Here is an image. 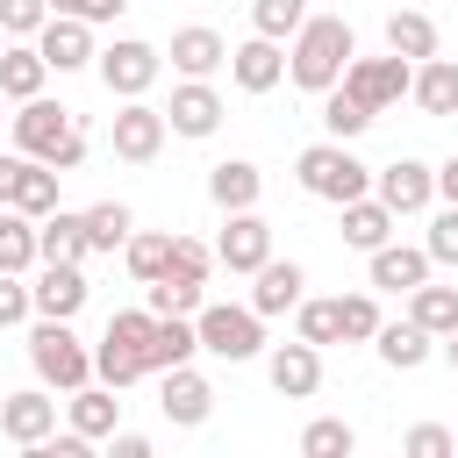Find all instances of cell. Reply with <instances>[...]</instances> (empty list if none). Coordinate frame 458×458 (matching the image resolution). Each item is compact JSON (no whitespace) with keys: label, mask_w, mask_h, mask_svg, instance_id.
<instances>
[{"label":"cell","mask_w":458,"mask_h":458,"mask_svg":"<svg viewBox=\"0 0 458 458\" xmlns=\"http://www.w3.org/2000/svg\"><path fill=\"white\" fill-rule=\"evenodd\" d=\"M351 57H358L351 21H344V14H308V21L293 29V43H286V79H293L301 93L322 100V93L351 72Z\"/></svg>","instance_id":"1"},{"label":"cell","mask_w":458,"mask_h":458,"mask_svg":"<svg viewBox=\"0 0 458 458\" xmlns=\"http://www.w3.org/2000/svg\"><path fill=\"white\" fill-rule=\"evenodd\" d=\"M14 150L21 157H43L50 172H79L86 165V129H79V114L72 107H57V100H14Z\"/></svg>","instance_id":"2"},{"label":"cell","mask_w":458,"mask_h":458,"mask_svg":"<svg viewBox=\"0 0 458 458\" xmlns=\"http://www.w3.org/2000/svg\"><path fill=\"white\" fill-rule=\"evenodd\" d=\"M293 179H301V193H308V200H329V208H344V200L372 193V165H365L351 143H336V136L308 143V150L293 157Z\"/></svg>","instance_id":"3"},{"label":"cell","mask_w":458,"mask_h":458,"mask_svg":"<svg viewBox=\"0 0 458 458\" xmlns=\"http://www.w3.org/2000/svg\"><path fill=\"white\" fill-rule=\"evenodd\" d=\"M150 329H157L150 308H114L107 329H100V344H93V379H107V386L150 379Z\"/></svg>","instance_id":"4"},{"label":"cell","mask_w":458,"mask_h":458,"mask_svg":"<svg viewBox=\"0 0 458 458\" xmlns=\"http://www.w3.org/2000/svg\"><path fill=\"white\" fill-rule=\"evenodd\" d=\"M29 372H36L50 394H79V386L93 379V351L72 336V322L36 315V322H29Z\"/></svg>","instance_id":"5"},{"label":"cell","mask_w":458,"mask_h":458,"mask_svg":"<svg viewBox=\"0 0 458 458\" xmlns=\"http://www.w3.org/2000/svg\"><path fill=\"white\" fill-rule=\"evenodd\" d=\"M193 322H200V351L208 358H229V365L265 358V315L250 301H208Z\"/></svg>","instance_id":"6"},{"label":"cell","mask_w":458,"mask_h":458,"mask_svg":"<svg viewBox=\"0 0 458 458\" xmlns=\"http://www.w3.org/2000/svg\"><path fill=\"white\" fill-rule=\"evenodd\" d=\"M93 72H100V86H107L114 100H143V93L157 86V72H165V50H150L143 36H114V43L93 57Z\"/></svg>","instance_id":"7"},{"label":"cell","mask_w":458,"mask_h":458,"mask_svg":"<svg viewBox=\"0 0 458 458\" xmlns=\"http://www.w3.org/2000/svg\"><path fill=\"white\" fill-rule=\"evenodd\" d=\"M344 86H351V93H358L372 114H386V107H401V100H408V86H415V64H408L401 50H386V57H351Z\"/></svg>","instance_id":"8"},{"label":"cell","mask_w":458,"mask_h":458,"mask_svg":"<svg viewBox=\"0 0 458 458\" xmlns=\"http://www.w3.org/2000/svg\"><path fill=\"white\" fill-rule=\"evenodd\" d=\"M107 136H114V157H122V165H150V157L165 150L172 122H165V107H150V100H122L114 122H107Z\"/></svg>","instance_id":"9"},{"label":"cell","mask_w":458,"mask_h":458,"mask_svg":"<svg viewBox=\"0 0 458 458\" xmlns=\"http://www.w3.org/2000/svg\"><path fill=\"white\" fill-rule=\"evenodd\" d=\"M265 258H272V222H265L258 208H236V215L222 222V236H215V265H222V272H243V279H250V272H258Z\"/></svg>","instance_id":"10"},{"label":"cell","mask_w":458,"mask_h":458,"mask_svg":"<svg viewBox=\"0 0 458 458\" xmlns=\"http://www.w3.org/2000/svg\"><path fill=\"white\" fill-rule=\"evenodd\" d=\"M265 379H272L279 401H308V394H322V344H308V336L272 344V351H265Z\"/></svg>","instance_id":"11"},{"label":"cell","mask_w":458,"mask_h":458,"mask_svg":"<svg viewBox=\"0 0 458 458\" xmlns=\"http://www.w3.org/2000/svg\"><path fill=\"white\" fill-rule=\"evenodd\" d=\"M157 408H165L172 429H200V422L215 415V386H208V372H193V365L157 372Z\"/></svg>","instance_id":"12"},{"label":"cell","mask_w":458,"mask_h":458,"mask_svg":"<svg viewBox=\"0 0 458 458\" xmlns=\"http://www.w3.org/2000/svg\"><path fill=\"white\" fill-rule=\"evenodd\" d=\"M50 429H57V394H50L43 379L0 401V437H7V444H21V451H36V444H43Z\"/></svg>","instance_id":"13"},{"label":"cell","mask_w":458,"mask_h":458,"mask_svg":"<svg viewBox=\"0 0 458 458\" xmlns=\"http://www.w3.org/2000/svg\"><path fill=\"white\" fill-rule=\"evenodd\" d=\"M372 193H379L394 215H422V208L437 200V165H422V157H394V165L372 172Z\"/></svg>","instance_id":"14"},{"label":"cell","mask_w":458,"mask_h":458,"mask_svg":"<svg viewBox=\"0 0 458 458\" xmlns=\"http://www.w3.org/2000/svg\"><path fill=\"white\" fill-rule=\"evenodd\" d=\"M36 50L50 57V72H86V64L100 57V43H93V21H86V14H50V21L36 29Z\"/></svg>","instance_id":"15"},{"label":"cell","mask_w":458,"mask_h":458,"mask_svg":"<svg viewBox=\"0 0 458 458\" xmlns=\"http://www.w3.org/2000/svg\"><path fill=\"white\" fill-rule=\"evenodd\" d=\"M165 122H172V136L200 143V136H215V129H222V93H215L208 79H179V86H172V100H165Z\"/></svg>","instance_id":"16"},{"label":"cell","mask_w":458,"mask_h":458,"mask_svg":"<svg viewBox=\"0 0 458 458\" xmlns=\"http://www.w3.org/2000/svg\"><path fill=\"white\" fill-rule=\"evenodd\" d=\"M365 272H372V293H415L437 272V258L422 243H379V250H365Z\"/></svg>","instance_id":"17"},{"label":"cell","mask_w":458,"mask_h":458,"mask_svg":"<svg viewBox=\"0 0 458 458\" xmlns=\"http://www.w3.org/2000/svg\"><path fill=\"white\" fill-rule=\"evenodd\" d=\"M165 57H172L179 79H215V72L229 64V43H222L208 21H186V29H172V50H165Z\"/></svg>","instance_id":"18"},{"label":"cell","mask_w":458,"mask_h":458,"mask_svg":"<svg viewBox=\"0 0 458 458\" xmlns=\"http://www.w3.org/2000/svg\"><path fill=\"white\" fill-rule=\"evenodd\" d=\"M29 293H36V315H57V322H72V315L86 308V293H93V286H86V272H79V265H57V258H43Z\"/></svg>","instance_id":"19"},{"label":"cell","mask_w":458,"mask_h":458,"mask_svg":"<svg viewBox=\"0 0 458 458\" xmlns=\"http://www.w3.org/2000/svg\"><path fill=\"white\" fill-rule=\"evenodd\" d=\"M250 279H258V286H250V308H258L265 322H272V315H293L301 293H308V272H301L293 258H265Z\"/></svg>","instance_id":"20"},{"label":"cell","mask_w":458,"mask_h":458,"mask_svg":"<svg viewBox=\"0 0 458 458\" xmlns=\"http://www.w3.org/2000/svg\"><path fill=\"white\" fill-rule=\"evenodd\" d=\"M64 422H72V429H86L93 444H100V437H114V429H122V386L86 379L79 394H64Z\"/></svg>","instance_id":"21"},{"label":"cell","mask_w":458,"mask_h":458,"mask_svg":"<svg viewBox=\"0 0 458 458\" xmlns=\"http://www.w3.org/2000/svg\"><path fill=\"white\" fill-rule=\"evenodd\" d=\"M229 79H236L243 93H272V86L286 79V43H272V36L236 43V50H229Z\"/></svg>","instance_id":"22"},{"label":"cell","mask_w":458,"mask_h":458,"mask_svg":"<svg viewBox=\"0 0 458 458\" xmlns=\"http://www.w3.org/2000/svg\"><path fill=\"white\" fill-rule=\"evenodd\" d=\"M394 222H401V215H394L379 193H358V200L336 208V229H344L351 250H379V243H394Z\"/></svg>","instance_id":"23"},{"label":"cell","mask_w":458,"mask_h":458,"mask_svg":"<svg viewBox=\"0 0 458 458\" xmlns=\"http://www.w3.org/2000/svg\"><path fill=\"white\" fill-rule=\"evenodd\" d=\"M372 351H379V365H394V372H422V365H429V351H437V336H429L415 315H401V322H379Z\"/></svg>","instance_id":"24"},{"label":"cell","mask_w":458,"mask_h":458,"mask_svg":"<svg viewBox=\"0 0 458 458\" xmlns=\"http://www.w3.org/2000/svg\"><path fill=\"white\" fill-rule=\"evenodd\" d=\"M43 79H50V57L36 50V36H14V43L0 50V93H7V100H36Z\"/></svg>","instance_id":"25"},{"label":"cell","mask_w":458,"mask_h":458,"mask_svg":"<svg viewBox=\"0 0 458 458\" xmlns=\"http://www.w3.org/2000/svg\"><path fill=\"white\" fill-rule=\"evenodd\" d=\"M258 193H265V172H258L250 157H222V165L208 172V200H215L222 215H236V208H258Z\"/></svg>","instance_id":"26"},{"label":"cell","mask_w":458,"mask_h":458,"mask_svg":"<svg viewBox=\"0 0 458 458\" xmlns=\"http://www.w3.org/2000/svg\"><path fill=\"white\" fill-rule=\"evenodd\" d=\"M408 100H415L422 114H458V57H422Z\"/></svg>","instance_id":"27"},{"label":"cell","mask_w":458,"mask_h":458,"mask_svg":"<svg viewBox=\"0 0 458 458\" xmlns=\"http://www.w3.org/2000/svg\"><path fill=\"white\" fill-rule=\"evenodd\" d=\"M36 243H43V258H57V265H79V258L93 250L86 215H72V208H50V215L36 222Z\"/></svg>","instance_id":"28"},{"label":"cell","mask_w":458,"mask_h":458,"mask_svg":"<svg viewBox=\"0 0 458 458\" xmlns=\"http://www.w3.org/2000/svg\"><path fill=\"white\" fill-rule=\"evenodd\" d=\"M193 351H200V322L193 315H157V329H150V372L193 365Z\"/></svg>","instance_id":"29"},{"label":"cell","mask_w":458,"mask_h":458,"mask_svg":"<svg viewBox=\"0 0 458 458\" xmlns=\"http://www.w3.org/2000/svg\"><path fill=\"white\" fill-rule=\"evenodd\" d=\"M36 265H43L36 215H21V208H0V272H36Z\"/></svg>","instance_id":"30"},{"label":"cell","mask_w":458,"mask_h":458,"mask_svg":"<svg viewBox=\"0 0 458 458\" xmlns=\"http://www.w3.org/2000/svg\"><path fill=\"white\" fill-rule=\"evenodd\" d=\"M386 50H401L408 64L437 57V21H429L422 7H394V14H386Z\"/></svg>","instance_id":"31"},{"label":"cell","mask_w":458,"mask_h":458,"mask_svg":"<svg viewBox=\"0 0 458 458\" xmlns=\"http://www.w3.org/2000/svg\"><path fill=\"white\" fill-rule=\"evenodd\" d=\"M57 179H64V172H50L43 157H21V172H14V193H7V208H21V215H36V222H43V215L57 208Z\"/></svg>","instance_id":"32"},{"label":"cell","mask_w":458,"mask_h":458,"mask_svg":"<svg viewBox=\"0 0 458 458\" xmlns=\"http://www.w3.org/2000/svg\"><path fill=\"white\" fill-rule=\"evenodd\" d=\"M143 308L150 315H200L208 308V279H186V272H165L143 286Z\"/></svg>","instance_id":"33"},{"label":"cell","mask_w":458,"mask_h":458,"mask_svg":"<svg viewBox=\"0 0 458 458\" xmlns=\"http://www.w3.org/2000/svg\"><path fill=\"white\" fill-rule=\"evenodd\" d=\"M408 315L444 344V336H458V286H437V279H422L415 293H408Z\"/></svg>","instance_id":"34"},{"label":"cell","mask_w":458,"mask_h":458,"mask_svg":"<svg viewBox=\"0 0 458 458\" xmlns=\"http://www.w3.org/2000/svg\"><path fill=\"white\" fill-rule=\"evenodd\" d=\"M372 122H379V114H372V107H365V100H358V93H351L344 79H336V86L322 93V129H329L336 143H351V136H365Z\"/></svg>","instance_id":"35"},{"label":"cell","mask_w":458,"mask_h":458,"mask_svg":"<svg viewBox=\"0 0 458 458\" xmlns=\"http://www.w3.org/2000/svg\"><path fill=\"white\" fill-rule=\"evenodd\" d=\"M122 265L150 286V279H165V265H172V229H136L129 243H122Z\"/></svg>","instance_id":"36"},{"label":"cell","mask_w":458,"mask_h":458,"mask_svg":"<svg viewBox=\"0 0 458 458\" xmlns=\"http://www.w3.org/2000/svg\"><path fill=\"white\" fill-rule=\"evenodd\" d=\"M86 236H93V250H122V243L136 236L129 200H93V208H86Z\"/></svg>","instance_id":"37"},{"label":"cell","mask_w":458,"mask_h":458,"mask_svg":"<svg viewBox=\"0 0 458 458\" xmlns=\"http://www.w3.org/2000/svg\"><path fill=\"white\" fill-rule=\"evenodd\" d=\"M301 451H308V458H351V451H358V429H351L344 415H315V422L301 429Z\"/></svg>","instance_id":"38"},{"label":"cell","mask_w":458,"mask_h":458,"mask_svg":"<svg viewBox=\"0 0 458 458\" xmlns=\"http://www.w3.org/2000/svg\"><path fill=\"white\" fill-rule=\"evenodd\" d=\"M336 322H344V344H372L379 336V301H372V286L365 293H336Z\"/></svg>","instance_id":"39"},{"label":"cell","mask_w":458,"mask_h":458,"mask_svg":"<svg viewBox=\"0 0 458 458\" xmlns=\"http://www.w3.org/2000/svg\"><path fill=\"white\" fill-rule=\"evenodd\" d=\"M301 21H308V0H250V29L272 43H293Z\"/></svg>","instance_id":"40"},{"label":"cell","mask_w":458,"mask_h":458,"mask_svg":"<svg viewBox=\"0 0 458 458\" xmlns=\"http://www.w3.org/2000/svg\"><path fill=\"white\" fill-rule=\"evenodd\" d=\"M293 336H308V344H344L336 301H308V293H301V308H293Z\"/></svg>","instance_id":"41"},{"label":"cell","mask_w":458,"mask_h":458,"mask_svg":"<svg viewBox=\"0 0 458 458\" xmlns=\"http://www.w3.org/2000/svg\"><path fill=\"white\" fill-rule=\"evenodd\" d=\"M165 272H186V279H208V272H215V250H208L200 236H179V229H172V265H165Z\"/></svg>","instance_id":"42"},{"label":"cell","mask_w":458,"mask_h":458,"mask_svg":"<svg viewBox=\"0 0 458 458\" xmlns=\"http://www.w3.org/2000/svg\"><path fill=\"white\" fill-rule=\"evenodd\" d=\"M401 451H408V458H451V451H458V437H451L444 422H415V429L401 437Z\"/></svg>","instance_id":"43"},{"label":"cell","mask_w":458,"mask_h":458,"mask_svg":"<svg viewBox=\"0 0 458 458\" xmlns=\"http://www.w3.org/2000/svg\"><path fill=\"white\" fill-rule=\"evenodd\" d=\"M36 315V293L21 286V272H0V329H21Z\"/></svg>","instance_id":"44"},{"label":"cell","mask_w":458,"mask_h":458,"mask_svg":"<svg viewBox=\"0 0 458 458\" xmlns=\"http://www.w3.org/2000/svg\"><path fill=\"white\" fill-rule=\"evenodd\" d=\"M422 250H429L437 265H458V208H451V200L437 208V222H429V236H422Z\"/></svg>","instance_id":"45"},{"label":"cell","mask_w":458,"mask_h":458,"mask_svg":"<svg viewBox=\"0 0 458 458\" xmlns=\"http://www.w3.org/2000/svg\"><path fill=\"white\" fill-rule=\"evenodd\" d=\"M50 21V0H0V29L7 36H36Z\"/></svg>","instance_id":"46"},{"label":"cell","mask_w":458,"mask_h":458,"mask_svg":"<svg viewBox=\"0 0 458 458\" xmlns=\"http://www.w3.org/2000/svg\"><path fill=\"white\" fill-rule=\"evenodd\" d=\"M107 444H114V458H150V437L143 429H114Z\"/></svg>","instance_id":"47"},{"label":"cell","mask_w":458,"mask_h":458,"mask_svg":"<svg viewBox=\"0 0 458 458\" xmlns=\"http://www.w3.org/2000/svg\"><path fill=\"white\" fill-rule=\"evenodd\" d=\"M437 200H451V208H458V150L437 165Z\"/></svg>","instance_id":"48"},{"label":"cell","mask_w":458,"mask_h":458,"mask_svg":"<svg viewBox=\"0 0 458 458\" xmlns=\"http://www.w3.org/2000/svg\"><path fill=\"white\" fill-rule=\"evenodd\" d=\"M14 172H21V150H0V208H7V193H14Z\"/></svg>","instance_id":"49"},{"label":"cell","mask_w":458,"mask_h":458,"mask_svg":"<svg viewBox=\"0 0 458 458\" xmlns=\"http://www.w3.org/2000/svg\"><path fill=\"white\" fill-rule=\"evenodd\" d=\"M122 7H129V0H93V7H86V21H93V29H100V21H114V14H122Z\"/></svg>","instance_id":"50"},{"label":"cell","mask_w":458,"mask_h":458,"mask_svg":"<svg viewBox=\"0 0 458 458\" xmlns=\"http://www.w3.org/2000/svg\"><path fill=\"white\" fill-rule=\"evenodd\" d=\"M93 0H50V14H86Z\"/></svg>","instance_id":"51"},{"label":"cell","mask_w":458,"mask_h":458,"mask_svg":"<svg viewBox=\"0 0 458 458\" xmlns=\"http://www.w3.org/2000/svg\"><path fill=\"white\" fill-rule=\"evenodd\" d=\"M444 358H451V372H458V336H444Z\"/></svg>","instance_id":"52"},{"label":"cell","mask_w":458,"mask_h":458,"mask_svg":"<svg viewBox=\"0 0 458 458\" xmlns=\"http://www.w3.org/2000/svg\"><path fill=\"white\" fill-rule=\"evenodd\" d=\"M7 43H14V36H7V29H0V50H7Z\"/></svg>","instance_id":"53"},{"label":"cell","mask_w":458,"mask_h":458,"mask_svg":"<svg viewBox=\"0 0 458 458\" xmlns=\"http://www.w3.org/2000/svg\"><path fill=\"white\" fill-rule=\"evenodd\" d=\"M0 107H7V93H0Z\"/></svg>","instance_id":"54"}]
</instances>
